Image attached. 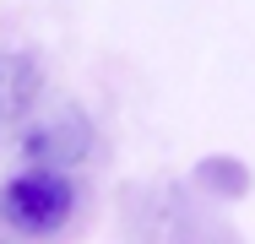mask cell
<instances>
[{
	"label": "cell",
	"instance_id": "cell-2",
	"mask_svg": "<svg viewBox=\"0 0 255 244\" xmlns=\"http://www.w3.org/2000/svg\"><path fill=\"white\" fill-rule=\"evenodd\" d=\"M87 146H93V130H87V120H82L76 109L49 114V120H38V125L27 130V157H33V163L71 168V163H82V157H87Z\"/></svg>",
	"mask_w": 255,
	"mask_h": 244
},
{
	"label": "cell",
	"instance_id": "cell-1",
	"mask_svg": "<svg viewBox=\"0 0 255 244\" xmlns=\"http://www.w3.org/2000/svg\"><path fill=\"white\" fill-rule=\"evenodd\" d=\"M71 212H76V185L54 163H27L22 174H11L0 185V217L22 239H49V234H60L71 223Z\"/></svg>",
	"mask_w": 255,
	"mask_h": 244
},
{
	"label": "cell",
	"instance_id": "cell-3",
	"mask_svg": "<svg viewBox=\"0 0 255 244\" xmlns=\"http://www.w3.org/2000/svg\"><path fill=\"white\" fill-rule=\"evenodd\" d=\"M44 98V71L22 49H0V125H22Z\"/></svg>",
	"mask_w": 255,
	"mask_h": 244
}]
</instances>
